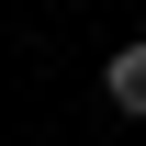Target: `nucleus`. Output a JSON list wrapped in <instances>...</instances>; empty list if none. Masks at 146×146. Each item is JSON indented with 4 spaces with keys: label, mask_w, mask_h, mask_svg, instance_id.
<instances>
[{
    "label": "nucleus",
    "mask_w": 146,
    "mask_h": 146,
    "mask_svg": "<svg viewBox=\"0 0 146 146\" xmlns=\"http://www.w3.org/2000/svg\"><path fill=\"white\" fill-rule=\"evenodd\" d=\"M101 90H112V112H146V45H112Z\"/></svg>",
    "instance_id": "1"
}]
</instances>
